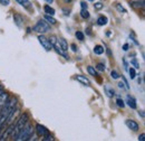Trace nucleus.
I'll list each match as a JSON object with an SVG mask.
<instances>
[{"label":"nucleus","mask_w":145,"mask_h":141,"mask_svg":"<svg viewBox=\"0 0 145 141\" xmlns=\"http://www.w3.org/2000/svg\"><path fill=\"white\" fill-rule=\"evenodd\" d=\"M16 105H17V99L16 98H11V99L9 98L7 103L0 110V128L6 125L9 114L11 113V111L14 110V107Z\"/></svg>","instance_id":"1"},{"label":"nucleus","mask_w":145,"mask_h":141,"mask_svg":"<svg viewBox=\"0 0 145 141\" xmlns=\"http://www.w3.org/2000/svg\"><path fill=\"white\" fill-rule=\"evenodd\" d=\"M34 138V128L30 124V122L28 121L27 123L25 124V127L20 130L19 134L17 136L16 140L18 141H24V140H33Z\"/></svg>","instance_id":"2"},{"label":"nucleus","mask_w":145,"mask_h":141,"mask_svg":"<svg viewBox=\"0 0 145 141\" xmlns=\"http://www.w3.org/2000/svg\"><path fill=\"white\" fill-rule=\"evenodd\" d=\"M28 119H29L28 113H24V114H22V115L18 119V121L15 123L14 131H12V133H11V137H12V139H14V140H16L17 136H18L19 132H20V130L25 127V124L28 122Z\"/></svg>","instance_id":"3"},{"label":"nucleus","mask_w":145,"mask_h":141,"mask_svg":"<svg viewBox=\"0 0 145 141\" xmlns=\"http://www.w3.org/2000/svg\"><path fill=\"white\" fill-rule=\"evenodd\" d=\"M33 30L36 33H39V34H44V33H47L50 30V25L47 21H45L44 19H40L33 27Z\"/></svg>","instance_id":"4"},{"label":"nucleus","mask_w":145,"mask_h":141,"mask_svg":"<svg viewBox=\"0 0 145 141\" xmlns=\"http://www.w3.org/2000/svg\"><path fill=\"white\" fill-rule=\"evenodd\" d=\"M38 40H39L40 45L45 48V51L49 52V51L53 49V46H52V44H50V42H49V39L47 37H45L44 35H39L38 36Z\"/></svg>","instance_id":"5"},{"label":"nucleus","mask_w":145,"mask_h":141,"mask_svg":"<svg viewBox=\"0 0 145 141\" xmlns=\"http://www.w3.org/2000/svg\"><path fill=\"white\" fill-rule=\"evenodd\" d=\"M19 112H20V107L16 105L15 107H14V110L11 111V113L9 114V117H8V119H7V122H6V123H8V124L14 123V121H15L16 117L19 114Z\"/></svg>","instance_id":"6"},{"label":"nucleus","mask_w":145,"mask_h":141,"mask_svg":"<svg viewBox=\"0 0 145 141\" xmlns=\"http://www.w3.org/2000/svg\"><path fill=\"white\" fill-rule=\"evenodd\" d=\"M14 128H15V123L9 124V127L6 129V131H5L2 134H0V141L7 140V139L9 138V136H11V133H12V131H14Z\"/></svg>","instance_id":"7"},{"label":"nucleus","mask_w":145,"mask_h":141,"mask_svg":"<svg viewBox=\"0 0 145 141\" xmlns=\"http://www.w3.org/2000/svg\"><path fill=\"white\" fill-rule=\"evenodd\" d=\"M36 132L39 137H45L46 134L49 133V131H48V129L46 127H44V125H41L39 123L36 125Z\"/></svg>","instance_id":"8"},{"label":"nucleus","mask_w":145,"mask_h":141,"mask_svg":"<svg viewBox=\"0 0 145 141\" xmlns=\"http://www.w3.org/2000/svg\"><path fill=\"white\" fill-rule=\"evenodd\" d=\"M8 99H9V94H8L7 92L2 91V92L0 93V110H1V109L3 107V105L7 103Z\"/></svg>","instance_id":"9"},{"label":"nucleus","mask_w":145,"mask_h":141,"mask_svg":"<svg viewBox=\"0 0 145 141\" xmlns=\"http://www.w3.org/2000/svg\"><path fill=\"white\" fill-rule=\"evenodd\" d=\"M125 124L127 125L128 129H131V130H133V131H137L138 128H140L138 123H137L136 121H134V120H126V121H125Z\"/></svg>","instance_id":"10"},{"label":"nucleus","mask_w":145,"mask_h":141,"mask_svg":"<svg viewBox=\"0 0 145 141\" xmlns=\"http://www.w3.org/2000/svg\"><path fill=\"white\" fill-rule=\"evenodd\" d=\"M104 91H105V93H106V95L108 96V98H113V96H115V90L113 88L112 85H109V84H106L105 86H104Z\"/></svg>","instance_id":"11"},{"label":"nucleus","mask_w":145,"mask_h":141,"mask_svg":"<svg viewBox=\"0 0 145 141\" xmlns=\"http://www.w3.org/2000/svg\"><path fill=\"white\" fill-rule=\"evenodd\" d=\"M76 80H77L78 82H80L83 85H86V86H89V85H91V81H89L86 76H84V75H77V76H76Z\"/></svg>","instance_id":"12"},{"label":"nucleus","mask_w":145,"mask_h":141,"mask_svg":"<svg viewBox=\"0 0 145 141\" xmlns=\"http://www.w3.org/2000/svg\"><path fill=\"white\" fill-rule=\"evenodd\" d=\"M129 6L135 8V9H140V8H144V0H135V1H131Z\"/></svg>","instance_id":"13"},{"label":"nucleus","mask_w":145,"mask_h":141,"mask_svg":"<svg viewBox=\"0 0 145 141\" xmlns=\"http://www.w3.org/2000/svg\"><path fill=\"white\" fill-rule=\"evenodd\" d=\"M126 103L131 109H136V106H137L135 99L133 96H131V95H127L126 96Z\"/></svg>","instance_id":"14"},{"label":"nucleus","mask_w":145,"mask_h":141,"mask_svg":"<svg viewBox=\"0 0 145 141\" xmlns=\"http://www.w3.org/2000/svg\"><path fill=\"white\" fill-rule=\"evenodd\" d=\"M14 20H15V24H16L18 27H21V25H22V21H24V18L21 17L20 15H18V14L14 15Z\"/></svg>","instance_id":"15"},{"label":"nucleus","mask_w":145,"mask_h":141,"mask_svg":"<svg viewBox=\"0 0 145 141\" xmlns=\"http://www.w3.org/2000/svg\"><path fill=\"white\" fill-rule=\"evenodd\" d=\"M107 21H108L107 17H105V16H101V17H98V19H97V25H99V26H104V25L107 24Z\"/></svg>","instance_id":"16"},{"label":"nucleus","mask_w":145,"mask_h":141,"mask_svg":"<svg viewBox=\"0 0 145 141\" xmlns=\"http://www.w3.org/2000/svg\"><path fill=\"white\" fill-rule=\"evenodd\" d=\"M44 10H45V13H46L47 15H50V16H54L55 15V9L52 8L50 6H48V5H46V6L44 7Z\"/></svg>","instance_id":"17"},{"label":"nucleus","mask_w":145,"mask_h":141,"mask_svg":"<svg viewBox=\"0 0 145 141\" xmlns=\"http://www.w3.org/2000/svg\"><path fill=\"white\" fill-rule=\"evenodd\" d=\"M45 20H46L49 25H55V24L57 22V20H56L53 16H50V15H45Z\"/></svg>","instance_id":"18"},{"label":"nucleus","mask_w":145,"mask_h":141,"mask_svg":"<svg viewBox=\"0 0 145 141\" xmlns=\"http://www.w3.org/2000/svg\"><path fill=\"white\" fill-rule=\"evenodd\" d=\"M94 53L96 54V55H102V54L104 53V47L101 46V45H96L94 47Z\"/></svg>","instance_id":"19"},{"label":"nucleus","mask_w":145,"mask_h":141,"mask_svg":"<svg viewBox=\"0 0 145 141\" xmlns=\"http://www.w3.org/2000/svg\"><path fill=\"white\" fill-rule=\"evenodd\" d=\"M20 6L25 7V8H29L30 7V1L29 0H16Z\"/></svg>","instance_id":"20"},{"label":"nucleus","mask_w":145,"mask_h":141,"mask_svg":"<svg viewBox=\"0 0 145 141\" xmlns=\"http://www.w3.org/2000/svg\"><path fill=\"white\" fill-rule=\"evenodd\" d=\"M87 72L91 74V76H94V77H96V76H98V73H97V70L96 69H94L93 66H88L87 67Z\"/></svg>","instance_id":"21"},{"label":"nucleus","mask_w":145,"mask_h":141,"mask_svg":"<svg viewBox=\"0 0 145 141\" xmlns=\"http://www.w3.org/2000/svg\"><path fill=\"white\" fill-rule=\"evenodd\" d=\"M80 16H82V18H84V19H88V18H89V13H88V10H87V9H82Z\"/></svg>","instance_id":"22"},{"label":"nucleus","mask_w":145,"mask_h":141,"mask_svg":"<svg viewBox=\"0 0 145 141\" xmlns=\"http://www.w3.org/2000/svg\"><path fill=\"white\" fill-rule=\"evenodd\" d=\"M128 70V73H129V77H131V80H133V78H135L136 77V70H135V69L134 67H131Z\"/></svg>","instance_id":"23"},{"label":"nucleus","mask_w":145,"mask_h":141,"mask_svg":"<svg viewBox=\"0 0 145 141\" xmlns=\"http://www.w3.org/2000/svg\"><path fill=\"white\" fill-rule=\"evenodd\" d=\"M131 65H133L135 70H137V69H140V64H138V62H137V61H136L135 58H133V59L131 61Z\"/></svg>","instance_id":"24"},{"label":"nucleus","mask_w":145,"mask_h":141,"mask_svg":"<svg viewBox=\"0 0 145 141\" xmlns=\"http://www.w3.org/2000/svg\"><path fill=\"white\" fill-rule=\"evenodd\" d=\"M110 76H112V78H114V80H117V78L121 77V75H120L116 70H112V72H110Z\"/></svg>","instance_id":"25"},{"label":"nucleus","mask_w":145,"mask_h":141,"mask_svg":"<svg viewBox=\"0 0 145 141\" xmlns=\"http://www.w3.org/2000/svg\"><path fill=\"white\" fill-rule=\"evenodd\" d=\"M75 36H76V38H77L78 40H84V38H85V36H84V34H83L82 32H76Z\"/></svg>","instance_id":"26"},{"label":"nucleus","mask_w":145,"mask_h":141,"mask_svg":"<svg viewBox=\"0 0 145 141\" xmlns=\"http://www.w3.org/2000/svg\"><path fill=\"white\" fill-rule=\"evenodd\" d=\"M116 9H117L120 13H123V14H125V13H126V9H125L123 6H121L120 3H116Z\"/></svg>","instance_id":"27"},{"label":"nucleus","mask_w":145,"mask_h":141,"mask_svg":"<svg viewBox=\"0 0 145 141\" xmlns=\"http://www.w3.org/2000/svg\"><path fill=\"white\" fill-rule=\"evenodd\" d=\"M42 140L44 141H54V138H53V136H52L50 133H48V134H46L45 137H42Z\"/></svg>","instance_id":"28"},{"label":"nucleus","mask_w":145,"mask_h":141,"mask_svg":"<svg viewBox=\"0 0 145 141\" xmlns=\"http://www.w3.org/2000/svg\"><path fill=\"white\" fill-rule=\"evenodd\" d=\"M116 104L120 106V107H122V109H123V107L125 106V102H124L122 99H117V100H116Z\"/></svg>","instance_id":"29"},{"label":"nucleus","mask_w":145,"mask_h":141,"mask_svg":"<svg viewBox=\"0 0 145 141\" xmlns=\"http://www.w3.org/2000/svg\"><path fill=\"white\" fill-rule=\"evenodd\" d=\"M96 70H99V72H104V70H105V65H104L103 63H99V64H97Z\"/></svg>","instance_id":"30"},{"label":"nucleus","mask_w":145,"mask_h":141,"mask_svg":"<svg viewBox=\"0 0 145 141\" xmlns=\"http://www.w3.org/2000/svg\"><path fill=\"white\" fill-rule=\"evenodd\" d=\"M103 6H104V5H103L102 2H96V3H94V8H95V9H97V10L102 9V8H103Z\"/></svg>","instance_id":"31"},{"label":"nucleus","mask_w":145,"mask_h":141,"mask_svg":"<svg viewBox=\"0 0 145 141\" xmlns=\"http://www.w3.org/2000/svg\"><path fill=\"white\" fill-rule=\"evenodd\" d=\"M48 39H49V42H50V44H52V46H53V45H55V43H56V42H57V37H56V36H50V37H49V38H48Z\"/></svg>","instance_id":"32"},{"label":"nucleus","mask_w":145,"mask_h":141,"mask_svg":"<svg viewBox=\"0 0 145 141\" xmlns=\"http://www.w3.org/2000/svg\"><path fill=\"white\" fill-rule=\"evenodd\" d=\"M0 3L3 6H8L10 3V0H0Z\"/></svg>","instance_id":"33"},{"label":"nucleus","mask_w":145,"mask_h":141,"mask_svg":"<svg viewBox=\"0 0 145 141\" xmlns=\"http://www.w3.org/2000/svg\"><path fill=\"white\" fill-rule=\"evenodd\" d=\"M80 6H82V9H87V3L85 1H82L80 2Z\"/></svg>","instance_id":"34"},{"label":"nucleus","mask_w":145,"mask_h":141,"mask_svg":"<svg viewBox=\"0 0 145 141\" xmlns=\"http://www.w3.org/2000/svg\"><path fill=\"white\" fill-rule=\"evenodd\" d=\"M71 48L72 49V52H74V53H76V52H77V47H76V45H75V44H72V45H71Z\"/></svg>","instance_id":"35"},{"label":"nucleus","mask_w":145,"mask_h":141,"mask_svg":"<svg viewBox=\"0 0 145 141\" xmlns=\"http://www.w3.org/2000/svg\"><path fill=\"white\" fill-rule=\"evenodd\" d=\"M145 140V134L142 133L141 136H138V141H144Z\"/></svg>","instance_id":"36"},{"label":"nucleus","mask_w":145,"mask_h":141,"mask_svg":"<svg viewBox=\"0 0 145 141\" xmlns=\"http://www.w3.org/2000/svg\"><path fill=\"white\" fill-rule=\"evenodd\" d=\"M123 63H124V69L127 70H128V64H127V62H126V59H125V58L123 59Z\"/></svg>","instance_id":"37"},{"label":"nucleus","mask_w":145,"mask_h":141,"mask_svg":"<svg viewBox=\"0 0 145 141\" xmlns=\"http://www.w3.org/2000/svg\"><path fill=\"white\" fill-rule=\"evenodd\" d=\"M128 48H129V45H128V44H124V45H123V51L126 52V51H128Z\"/></svg>","instance_id":"38"},{"label":"nucleus","mask_w":145,"mask_h":141,"mask_svg":"<svg viewBox=\"0 0 145 141\" xmlns=\"http://www.w3.org/2000/svg\"><path fill=\"white\" fill-rule=\"evenodd\" d=\"M138 115H140L141 118H144V117H145L144 111H143V110H141V111H138Z\"/></svg>","instance_id":"39"},{"label":"nucleus","mask_w":145,"mask_h":141,"mask_svg":"<svg viewBox=\"0 0 145 141\" xmlns=\"http://www.w3.org/2000/svg\"><path fill=\"white\" fill-rule=\"evenodd\" d=\"M118 88H125V84H124V82H120V83H118Z\"/></svg>","instance_id":"40"},{"label":"nucleus","mask_w":145,"mask_h":141,"mask_svg":"<svg viewBox=\"0 0 145 141\" xmlns=\"http://www.w3.org/2000/svg\"><path fill=\"white\" fill-rule=\"evenodd\" d=\"M64 13H65V15H66V16H69V10L67 11L66 9H64Z\"/></svg>","instance_id":"41"},{"label":"nucleus","mask_w":145,"mask_h":141,"mask_svg":"<svg viewBox=\"0 0 145 141\" xmlns=\"http://www.w3.org/2000/svg\"><path fill=\"white\" fill-rule=\"evenodd\" d=\"M45 1H46V2H47V3H52V2H53V1H54V0H45Z\"/></svg>","instance_id":"42"},{"label":"nucleus","mask_w":145,"mask_h":141,"mask_svg":"<svg viewBox=\"0 0 145 141\" xmlns=\"http://www.w3.org/2000/svg\"><path fill=\"white\" fill-rule=\"evenodd\" d=\"M64 1H65V2H67V3H69V2H72V0H64Z\"/></svg>","instance_id":"43"},{"label":"nucleus","mask_w":145,"mask_h":141,"mask_svg":"<svg viewBox=\"0 0 145 141\" xmlns=\"http://www.w3.org/2000/svg\"><path fill=\"white\" fill-rule=\"evenodd\" d=\"M2 91H3V88H2V86H1V85H0V93H1V92H2Z\"/></svg>","instance_id":"44"},{"label":"nucleus","mask_w":145,"mask_h":141,"mask_svg":"<svg viewBox=\"0 0 145 141\" xmlns=\"http://www.w3.org/2000/svg\"><path fill=\"white\" fill-rule=\"evenodd\" d=\"M88 1H94V0H88Z\"/></svg>","instance_id":"45"}]
</instances>
